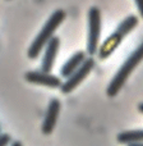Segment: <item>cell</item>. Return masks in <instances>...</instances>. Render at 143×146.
<instances>
[{
    "mask_svg": "<svg viewBox=\"0 0 143 146\" xmlns=\"http://www.w3.org/2000/svg\"><path fill=\"white\" fill-rule=\"evenodd\" d=\"M86 59L87 58H86L84 51H77V53H75L74 55H72L71 58L65 62V64L61 67V69H60L61 77L68 78L69 76L73 74V73H74L80 66H82L83 62H84Z\"/></svg>",
    "mask_w": 143,
    "mask_h": 146,
    "instance_id": "cell-9",
    "label": "cell"
},
{
    "mask_svg": "<svg viewBox=\"0 0 143 146\" xmlns=\"http://www.w3.org/2000/svg\"><path fill=\"white\" fill-rule=\"evenodd\" d=\"M137 25H138V18H137L136 15H129V17H127L125 19L116 27V30L101 44V46L97 50L98 59H100V60L107 59L109 56L116 50V48L121 44L124 37H125L127 35H129V33L137 27Z\"/></svg>",
    "mask_w": 143,
    "mask_h": 146,
    "instance_id": "cell-3",
    "label": "cell"
},
{
    "mask_svg": "<svg viewBox=\"0 0 143 146\" xmlns=\"http://www.w3.org/2000/svg\"><path fill=\"white\" fill-rule=\"evenodd\" d=\"M138 110H139V111H141V113L143 114V103H141V104H139V105H138Z\"/></svg>",
    "mask_w": 143,
    "mask_h": 146,
    "instance_id": "cell-14",
    "label": "cell"
},
{
    "mask_svg": "<svg viewBox=\"0 0 143 146\" xmlns=\"http://www.w3.org/2000/svg\"><path fill=\"white\" fill-rule=\"evenodd\" d=\"M59 48H60V38L54 36L45 46V53H43L42 62H41V71L42 72L50 73V71L53 69Z\"/></svg>",
    "mask_w": 143,
    "mask_h": 146,
    "instance_id": "cell-8",
    "label": "cell"
},
{
    "mask_svg": "<svg viewBox=\"0 0 143 146\" xmlns=\"http://www.w3.org/2000/svg\"><path fill=\"white\" fill-rule=\"evenodd\" d=\"M10 141H12V139H10V136L8 133L0 135V146H8L10 144Z\"/></svg>",
    "mask_w": 143,
    "mask_h": 146,
    "instance_id": "cell-11",
    "label": "cell"
},
{
    "mask_svg": "<svg viewBox=\"0 0 143 146\" xmlns=\"http://www.w3.org/2000/svg\"><path fill=\"white\" fill-rule=\"evenodd\" d=\"M67 17V13L63 9H58L50 15V18L47 19V22L43 25V27L41 28V31L38 32V35L36 36V38L32 41L30 49H28V58L30 59H36L41 54V51L45 49V46L47 45V42L54 37V33L58 30V27L64 22Z\"/></svg>",
    "mask_w": 143,
    "mask_h": 146,
    "instance_id": "cell-1",
    "label": "cell"
},
{
    "mask_svg": "<svg viewBox=\"0 0 143 146\" xmlns=\"http://www.w3.org/2000/svg\"><path fill=\"white\" fill-rule=\"evenodd\" d=\"M127 146H143V142H138V144H132V145H127Z\"/></svg>",
    "mask_w": 143,
    "mask_h": 146,
    "instance_id": "cell-15",
    "label": "cell"
},
{
    "mask_svg": "<svg viewBox=\"0 0 143 146\" xmlns=\"http://www.w3.org/2000/svg\"><path fill=\"white\" fill-rule=\"evenodd\" d=\"M100 36H101V12L98 8L92 7L88 10L87 53L90 54V55L97 54Z\"/></svg>",
    "mask_w": 143,
    "mask_h": 146,
    "instance_id": "cell-4",
    "label": "cell"
},
{
    "mask_svg": "<svg viewBox=\"0 0 143 146\" xmlns=\"http://www.w3.org/2000/svg\"><path fill=\"white\" fill-rule=\"evenodd\" d=\"M60 108L61 104L58 99H51L50 103H49L47 110H46L45 118L42 122V127H41V131L43 135H50L54 131L56 126V122L59 118V113H60Z\"/></svg>",
    "mask_w": 143,
    "mask_h": 146,
    "instance_id": "cell-7",
    "label": "cell"
},
{
    "mask_svg": "<svg viewBox=\"0 0 143 146\" xmlns=\"http://www.w3.org/2000/svg\"><path fill=\"white\" fill-rule=\"evenodd\" d=\"M119 144L132 145L143 142V129H133V131H124L116 136Z\"/></svg>",
    "mask_w": 143,
    "mask_h": 146,
    "instance_id": "cell-10",
    "label": "cell"
},
{
    "mask_svg": "<svg viewBox=\"0 0 143 146\" xmlns=\"http://www.w3.org/2000/svg\"><path fill=\"white\" fill-rule=\"evenodd\" d=\"M24 78L30 83L46 86V87H50V88H58L63 83L59 77L50 74V73L42 72V71H30L24 74Z\"/></svg>",
    "mask_w": 143,
    "mask_h": 146,
    "instance_id": "cell-6",
    "label": "cell"
},
{
    "mask_svg": "<svg viewBox=\"0 0 143 146\" xmlns=\"http://www.w3.org/2000/svg\"><path fill=\"white\" fill-rule=\"evenodd\" d=\"M10 146H23V145H22V142H19V141H14V142H12Z\"/></svg>",
    "mask_w": 143,
    "mask_h": 146,
    "instance_id": "cell-13",
    "label": "cell"
},
{
    "mask_svg": "<svg viewBox=\"0 0 143 146\" xmlns=\"http://www.w3.org/2000/svg\"><path fill=\"white\" fill-rule=\"evenodd\" d=\"M142 60H143V42L127 58V60L123 63V66L119 68V71L115 73L111 82L109 83L107 88H106V95L109 98H115L118 95L119 91L123 88L124 83L129 78V76L132 74V72L137 68V66Z\"/></svg>",
    "mask_w": 143,
    "mask_h": 146,
    "instance_id": "cell-2",
    "label": "cell"
},
{
    "mask_svg": "<svg viewBox=\"0 0 143 146\" xmlns=\"http://www.w3.org/2000/svg\"><path fill=\"white\" fill-rule=\"evenodd\" d=\"M93 68H95V59L87 58L77 71L73 73V74L69 76V77L61 83V86H60L61 92L69 94V92H72V91H74V88L78 87V85L90 74Z\"/></svg>",
    "mask_w": 143,
    "mask_h": 146,
    "instance_id": "cell-5",
    "label": "cell"
},
{
    "mask_svg": "<svg viewBox=\"0 0 143 146\" xmlns=\"http://www.w3.org/2000/svg\"><path fill=\"white\" fill-rule=\"evenodd\" d=\"M136 4H137V8L139 10V14L142 15L143 18V0H136Z\"/></svg>",
    "mask_w": 143,
    "mask_h": 146,
    "instance_id": "cell-12",
    "label": "cell"
}]
</instances>
